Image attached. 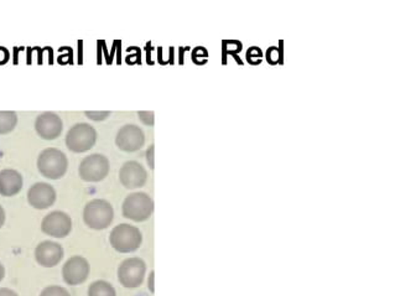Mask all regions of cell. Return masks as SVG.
<instances>
[{
	"instance_id": "cell-25",
	"label": "cell",
	"mask_w": 395,
	"mask_h": 296,
	"mask_svg": "<svg viewBox=\"0 0 395 296\" xmlns=\"http://www.w3.org/2000/svg\"><path fill=\"white\" fill-rule=\"evenodd\" d=\"M4 276H6V268L3 267V264L0 263V281L4 279Z\"/></svg>"
},
{
	"instance_id": "cell-3",
	"label": "cell",
	"mask_w": 395,
	"mask_h": 296,
	"mask_svg": "<svg viewBox=\"0 0 395 296\" xmlns=\"http://www.w3.org/2000/svg\"><path fill=\"white\" fill-rule=\"evenodd\" d=\"M143 241L141 233L137 227L119 225L113 230L109 237L112 247L120 253H132L140 247Z\"/></svg>"
},
{
	"instance_id": "cell-17",
	"label": "cell",
	"mask_w": 395,
	"mask_h": 296,
	"mask_svg": "<svg viewBox=\"0 0 395 296\" xmlns=\"http://www.w3.org/2000/svg\"><path fill=\"white\" fill-rule=\"evenodd\" d=\"M88 296H117V293L109 283L98 280L90 286Z\"/></svg>"
},
{
	"instance_id": "cell-9",
	"label": "cell",
	"mask_w": 395,
	"mask_h": 296,
	"mask_svg": "<svg viewBox=\"0 0 395 296\" xmlns=\"http://www.w3.org/2000/svg\"><path fill=\"white\" fill-rule=\"evenodd\" d=\"M91 272V267L87 259L80 255H75L64 263L62 268V276L69 286H80L85 283Z\"/></svg>"
},
{
	"instance_id": "cell-12",
	"label": "cell",
	"mask_w": 395,
	"mask_h": 296,
	"mask_svg": "<svg viewBox=\"0 0 395 296\" xmlns=\"http://www.w3.org/2000/svg\"><path fill=\"white\" fill-rule=\"evenodd\" d=\"M27 201L36 210H46L54 205L56 191L50 183H35L27 191Z\"/></svg>"
},
{
	"instance_id": "cell-11",
	"label": "cell",
	"mask_w": 395,
	"mask_h": 296,
	"mask_svg": "<svg viewBox=\"0 0 395 296\" xmlns=\"http://www.w3.org/2000/svg\"><path fill=\"white\" fill-rule=\"evenodd\" d=\"M35 130L40 138L45 140H55L62 134L64 123L59 114L45 112L40 114L35 120Z\"/></svg>"
},
{
	"instance_id": "cell-4",
	"label": "cell",
	"mask_w": 395,
	"mask_h": 296,
	"mask_svg": "<svg viewBox=\"0 0 395 296\" xmlns=\"http://www.w3.org/2000/svg\"><path fill=\"white\" fill-rule=\"evenodd\" d=\"M96 141V129L88 123L75 124L66 134V146L74 153L91 150Z\"/></svg>"
},
{
	"instance_id": "cell-18",
	"label": "cell",
	"mask_w": 395,
	"mask_h": 296,
	"mask_svg": "<svg viewBox=\"0 0 395 296\" xmlns=\"http://www.w3.org/2000/svg\"><path fill=\"white\" fill-rule=\"evenodd\" d=\"M40 296H71L70 293L62 286H48Z\"/></svg>"
},
{
	"instance_id": "cell-22",
	"label": "cell",
	"mask_w": 395,
	"mask_h": 296,
	"mask_svg": "<svg viewBox=\"0 0 395 296\" xmlns=\"http://www.w3.org/2000/svg\"><path fill=\"white\" fill-rule=\"evenodd\" d=\"M146 160H148L150 169H154V146H150L146 151Z\"/></svg>"
},
{
	"instance_id": "cell-21",
	"label": "cell",
	"mask_w": 395,
	"mask_h": 296,
	"mask_svg": "<svg viewBox=\"0 0 395 296\" xmlns=\"http://www.w3.org/2000/svg\"><path fill=\"white\" fill-rule=\"evenodd\" d=\"M9 59H11L9 51H8L6 48L0 46V65H6V62L9 61Z\"/></svg>"
},
{
	"instance_id": "cell-13",
	"label": "cell",
	"mask_w": 395,
	"mask_h": 296,
	"mask_svg": "<svg viewBox=\"0 0 395 296\" xmlns=\"http://www.w3.org/2000/svg\"><path fill=\"white\" fill-rule=\"evenodd\" d=\"M119 178L125 189H138L144 186L148 174L139 162H128L120 169Z\"/></svg>"
},
{
	"instance_id": "cell-20",
	"label": "cell",
	"mask_w": 395,
	"mask_h": 296,
	"mask_svg": "<svg viewBox=\"0 0 395 296\" xmlns=\"http://www.w3.org/2000/svg\"><path fill=\"white\" fill-rule=\"evenodd\" d=\"M139 118L145 125H154V112H139Z\"/></svg>"
},
{
	"instance_id": "cell-26",
	"label": "cell",
	"mask_w": 395,
	"mask_h": 296,
	"mask_svg": "<svg viewBox=\"0 0 395 296\" xmlns=\"http://www.w3.org/2000/svg\"><path fill=\"white\" fill-rule=\"evenodd\" d=\"M153 280H154V273H151V274H150V283H149L150 290L154 293V284H153Z\"/></svg>"
},
{
	"instance_id": "cell-8",
	"label": "cell",
	"mask_w": 395,
	"mask_h": 296,
	"mask_svg": "<svg viewBox=\"0 0 395 296\" xmlns=\"http://www.w3.org/2000/svg\"><path fill=\"white\" fill-rule=\"evenodd\" d=\"M41 231L50 237H67L72 231V220L62 211H55L43 218Z\"/></svg>"
},
{
	"instance_id": "cell-15",
	"label": "cell",
	"mask_w": 395,
	"mask_h": 296,
	"mask_svg": "<svg viewBox=\"0 0 395 296\" xmlns=\"http://www.w3.org/2000/svg\"><path fill=\"white\" fill-rule=\"evenodd\" d=\"M22 174L13 169H6L0 171V195L4 197H11L19 194L22 189Z\"/></svg>"
},
{
	"instance_id": "cell-23",
	"label": "cell",
	"mask_w": 395,
	"mask_h": 296,
	"mask_svg": "<svg viewBox=\"0 0 395 296\" xmlns=\"http://www.w3.org/2000/svg\"><path fill=\"white\" fill-rule=\"evenodd\" d=\"M0 296H18L15 291L11 290V289H6V288H1L0 289Z\"/></svg>"
},
{
	"instance_id": "cell-1",
	"label": "cell",
	"mask_w": 395,
	"mask_h": 296,
	"mask_svg": "<svg viewBox=\"0 0 395 296\" xmlns=\"http://www.w3.org/2000/svg\"><path fill=\"white\" fill-rule=\"evenodd\" d=\"M69 167V160L64 153L48 148L40 153L38 157V169L43 178L50 180H59L62 178Z\"/></svg>"
},
{
	"instance_id": "cell-10",
	"label": "cell",
	"mask_w": 395,
	"mask_h": 296,
	"mask_svg": "<svg viewBox=\"0 0 395 296\" xmlns=\"http://www.w3.org/2000/svg\"><path fill=\"white\" fill-rule=\"evenodd\" d=\"M145 135L139 127L134 124H127L120 128L116 136V144L120 150L127 153L139 150L144 146Z\"/></svg>"
},
{
	"instance_id": "cell-5",
	"label": "cell",
	"mask_w": 395,
	"mask_h": 296,
	"mask_svg": "<svg viewBox=\"0 0 395 296\" xmlns=\"http://www.w3.org/2000/svg\"><path fill=\"white\" fill-rule=\"evenodd\" d=\"M154 212V202L149 195L144 192L129 195L124 199L123 216L132 221H146Z\"/></svg>"
},
{
	"instance_id": "cell-14",
	"label": "cell",
	"mask_w": 395,
	"mask_h": 296,
	"mask_svg": "<svg viewBox=\"0 0 395 296\" xmlns=\"http://www.w3.org/2000/svg\"><path fill=\"white\" fill-rule=\"evenodd\" d=\"M64 258V248L59 243L45 241L35 249V259L41 267L53 268Z\"/></svg>"
},
{
	"instance_id": "cell-16",
	"label": "cell",
	"mask_w": 395,
	"mask_h": 296,
	"mask_svg": "<svg viewBox=\"0 0 395 296\" xmlns=\"http://www.w3.org/2000/svg\"><path fill=\"white\" fill-rule=\"evenodd\" d=\"M18 114L13 111H0V135L8 134L15 129Z\"/></svg>"
},
{
	"instance_id": "cell-24",
	"label": "cell",
	"mask_w": 395,
	"mask_h": 296,
	"mask_svg": "<svg viewBox=\"0 0 395 296\" xmlns=\"http://www.w3.org/2000/svg\"><path fill=\"white\" fill-rule=\"evenodd\" d=\"M6 223V211L0 206V228Z\"/></svg>"
},
{
	"instance_id": "cell-19",
	"label": "cell",
	"mask_w": 395,
	"mask_h": 296,
	"mask_svg": "<svg viewBox=\"0 0 395 296\" xmlns=\"http://www.w3.org/2000/svg\"><path fill=\"white\" fill-rule=\"evenodd\" d=\"M85 117L91 120H95V122H102V120H106V119L111 115V112H85Z\"/></svg>"
},
{
	"instance_id": "cell-6",
	"label": "cell",
	"mask_w": 395,
	"mask_h": 296,
	"mask_svg": "<svg viewBox=\"0 0 395 296\" xmlns=\"http://www.w3.org/2000/svg\"><path fill=\"white\" fill-rule=\"evenodd\" d=\"M109 173V160L101 154H92L81 162L78 174L87 183H98L107 178Z\"/></svg>"
},
{
	"instance_id": "cell-2",
	"label": "cell",
	"mask_w": 395,
	"mask_h": 296,
	"mask_svg": "<svg viewBox=\"0 0 395 296\" xmlns=\"http://www.w3.org/2000/svg\"><path fill=\"white\" fill-rule=\"evenodd\" d=\"M113 217L114 211L112 205L106 199H92L83 210V221L87 226L96 231L106 230L107 227L111 226Z\"/></svg>"
},
{
	"instance_id": "cell-7",
	"label": "cell",
	"mask_w": 395,
	"mask_h": 296,
	"mask_svg": "<svg viewBox=\"0 0 395 296\" xmlns=\"http://www.w3.org/2000/svg\"><path fill=\"white\" fill-rule=\"evenodd\" d=\"M146 264L140 258H129L120 264L118 269V278L125 288H137L144 280Z\"/></svg>"
}]
</instances>
